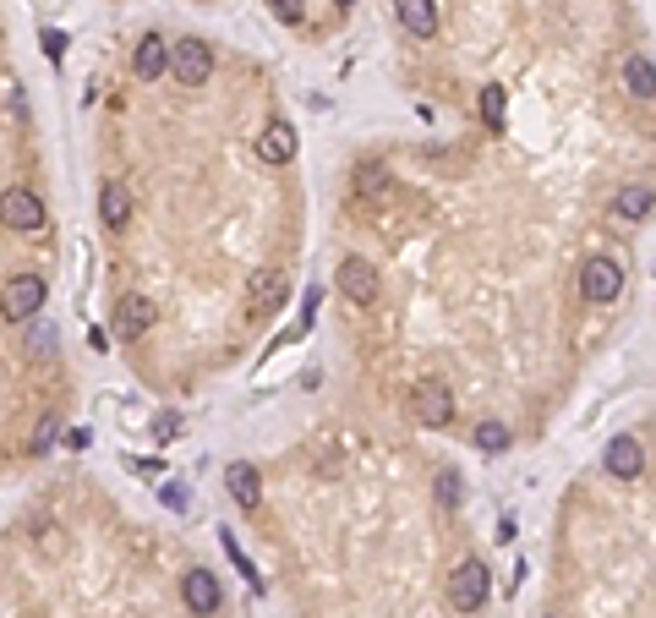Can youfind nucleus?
<instances>
[{
    "mask_svg": "<svg viewBox=\"0 0 656 618\" xmlns=\"http://www.w3.org/2000/svg\"><path fill=\"white\" fill-rule=\"evenodd\" d=\"M410 416H416L421 427H449L454 389L443 378H416V389H410Z\"/></svg>",
    "mask_w": 656,
    "mask_h": 618,
    "instance_id": "obj_1",
    "label": "nucleus"
},
{
    "mask_svg": "<svg viewBox=\"0 0 656 618\" xmlns=\"http://www.w3.org/2000/svg\"><path fill=\"white\" fill-rule=\"evenodd\" d=\"M39 307H44V279L39 274H11L6 285H0V318L28 323V318H39Z\"/></svg>",
    "mask_w": 656,
    "mask_h": 618,
    "instance_id": "obj_2",
    "label": "nucleus"
},
{
    "mask_svg": "<svg viewBox=\"0 0 656 618\" xmlns=\"http://www.w3.org/2000/svg\"><path fill=\"white\" fill-rule=\"evenodd\" d=\"M0 225H6V230H44V225H50L44 197L28 192V186H6V192H0Z\"/></svg>",
    "mask_w": 656,
    "mask_h": 618,
    "instance_id": "obj_3",
    "label": "nucleus"
},
{
    "mask_svg": "<svg viewBox=\"0 0 656 618\" xmlns=\"http://www.w3.org/2000/svg\"><path fill=\"white\" fill-rule=\"evenodd\" d=\"M487 591H492V575H487L482 558H465V564L449 575V602H454L460 613H476V608L487 602Z\"/></svg>",
    "mask_w": 656,
    "mask_h": 618,
    "instance_id": "obj_4",
    "label": "nucleus"
},
{
    "mask_svg": "<svg viewBox=\"0 0 656 618\" xmlns=\"http://www.w3.org/2000/svg\"><path fill=\"white\" fill-rule=\"evenodd\" d=\"M618 290H624V268L613 258H591L580 268V296L591 301V307H607V301H618Z\"/></svg>",
    "mask_w": 656,
    "mask_h": 618,
    "instance_id": "obj_5",
    "label": "nucleus"
},
{
    "mask_svg": "<svg viewBox=\"0 0 656 618\" xmlns=\"http://www.w3.org/2000/svg\"><path fill=\"white\" fill-rule=\"evenodd\" d=\"M154 318H159V312H154V301H148V296H137V290H132V296H121V301H115L110 329H115V340H143V334L154 329Z\"/></svg>",
    "mask_w": 656,
    "mask_h": 618,
    "instance_id": "obj_6",
    "label": "nucleus"
},
{
    "mask_svg": "<svg viewBox=\"0 0 656 618\" xmlns=\"http://www.w3.org/2000/svg\"><path fill=\"white\" fill-rule=\"evenodd\" d=\"M170 72L181 77L186 88L208 83V72H214V50H208L203 39H181V44H170Z\"/></svg>",
    "mask_w": 656,
    "mask_h": 618,
    "instance_id": "obj_7",
    "label": "nucleus"
},
{
    "mask_svg": "<svg viewBox=\"0 0 656 618\" xmlns=\"http://www.w3.org/2000/svg\"><path fill=\"white\" fill-rule=\"evenodd\" d=\"M285 307V268H257L252 279H246V312H257V318H268V312Z\"/></svg>",
    "mask_w": 656,
    "mask_h": 618,
    "instance_id": "obj_8",
    "label": "nucleus"
},
{
    "mask_svg": "<svg viewBox=\"0 0 656 618\" xmlns=\"http://www.w3.org/2000/svg\"><path fill=\"white\" fill-rule=\"evenodd\" d=\"M339 290H345L350 307H372L378 301V274H372L367 258H345L339 263Z\"/></svg>",
    "mask_w": 656,
    "mask_h": 618,
    "instance_id": "obj_9",
    "label": "nucleus"
},
{
    "mask_svg": "<svg viewBox=\"0 0 656 618\" xmlns=\"http://www.w3.org/2000/svg\"><path fill=\"white\" fill-rule=\"evenodd\" d=\"M181 602H186L197 618H208V613H219L225 591H219V580L208 575V569H186V575H181Z\"/></svg>",
    "mask_w": 656,
    "mask_h": 618,
    "instance_id": "obj_10",
    "label": "nucleus"
},
{
    "mask_svg": "<svg viewBox=\"0 0 656 618\" xmlns=\"http://www.w3.org/2000/svg\"><path fill=\"white\" fill-rule=\"evenodd\" d=\"M607 471H613L618 482H635V476L646 471V443H640L635 433H618L613 443H607Z\"/></svg>",
    "mask_w": 656,
    "mask_h": 618,
    "instance_id": "obj_11",
    "label": "nucleus"
},
{
    "mask_svg": "<svg viewBox=\"0 0 656 618\" xmlns=\"http://www.w3.org/2000/svg\"><path fill=\"white\" fill-rule=\"evenodd\" d=\"M257 159H263V165H290V159H296V126L268 121L263 137H257Z\"/></svg>",
    "mask_w": 656,
    "mask_h": 618,
    "instance_id": "obj_12",
    "label": "nucleus"
},
{
    "mask_svg": "<svg viewBox=\"0 0 656 618\" xmlns=\"http://www.w3.org/2000/svg\"><path fill=\"white\" fill-rule=\"evenodd\" d=\"M651 203H656V192H651L646 181L618 186V197H613V225H635V219H646Z\"/></svg>",
    "mask_w": 656,
    "mask_h": 618,
    "instance_id": "obj_13",
    "label": "nucleus"
},
{
    "mask_svg": "<svg viewBox=\"0 0 656 618\" xmlns=\"http://www.w3.org/2000/svg\"><path fill=\"white\" fill-rule=\"evenodd\" d=\"M132 72L143 77V83H154V77H164V72H170V44H164L159 33H143V39H137Z\"/></svg>",
    "mask_w": 656,
    "mask_h": 618,
    "instance_id": "obj_14",
    "label": "nucleus"
},
{
    "mask_svg": "<svg viewBox=\"0 0 656 618\" xmlns=\"http://www.w3.org/2000/svg\"><path fill=\"white\" fill-rule=\"evenodd\" d=\"M394 17H400V28L410 39H432L438 33V6L432 0H394Z\"/></svg>",
    "mask_w": 656,
    "mask_h": 618,
    "instance_id": "obj_15",
    "label": "nucleus"
},
{
    "mask_svg": "<svg viewBox=\"0 0 656 618\" xmlns=\"http://www.w3.org/2000/svg\"><path fill=\"white\" fill-rule=\"evenodd\" d=\"M225 487H230V498H236L241 509H257V504H263V482H257V465H246V460H230V465H225Z\"/></svg>",
    "mask_w": 656,
    "mask_h": 618,
    "instance_id": "obj_16",
    "label": "nucleus"
},
{
    "mask_svg": "<svg viewBox=\"0 0 656 618\" xmlns=\"http://www.w3.org/2000/svg\"><path fill=\"white\" fill-rule=\"evenodd\" d=\"M99 219L110 230H126V219H132V192H126V181H104L99 192Z\"/></svg>",
    "mask_w": 656,
    "mask_h": 618,
    "instance_id": "obj_17",
    "label": "nucleus"
},
{
    "mask_svg": "<svg viewBox=\"0 0 656 618\" xmlns=\"http://www.w3.org/2000/svg\"><path fill=\"white\" fill-rule=\"evenodd\" d=\"M624 88L635 93V99H656V66H651V55H629L624 61Z\"/></svg>",
    "mask_w": 656,
    "mask_h": 618,
    "instance_id": "obj_18",
    "label": "nucleus"
},
{
    "mask_svg": "<svg viewBox=\"0 0 656 618\" xmlns=\"http://www.w3.org/2000/svg\"><path fill=\"white\" fill-rule=\"evenodd\" d=\"M471 443H476V449H482V454H503V449H509V427H503V422H492V416H487V422H476V433H471Z\"/></svg>",
    "mask_w": 656,
    "mask_h": 618,
    "instance_id": "obj_19",
    "label": "nucleus"
},
{
    "mask_svg": "<svg viewBox=\"0 0 656 618\" xmlns=\"http://www.w3.org/2000/svg\"><path fill=\"white\" fill-rule=\"evenodd\" d=\"M55 438H61V422H55V416H44V422L33 427V443H28V454H50V449H55Z\"/></svg>",
    "mask_w": 656,
    "mask_h": 618,
    "instance_id": "obj_20",
    "label": "nucleus"
},
{
    "mask_svg": "<svg viewBox=\"0 0 656 618\" xmlns=\"http://www.w3.org/2000/svg\"><path fill=\"white\" fill-rule=\"evenodd\" d=\"M503 110H509V104H503V88H482V121L492 126V132L503 126Z\"/></svg>",
    "mask_w": 656,
    "mask_h": 618,
    "instance_id": "obj_21",
    "label": "nucleus"
},
{
    "mask_svg": "<svg viewBox=\"0 0 656 618\" xmlns=\"http://www.w3.org/2000/svg\"><path fill=\"white\" fill-rule=\"evenodd\" d=\"M460 498H465V482H460L454 471H443V476H438V504H443V509H454Z\"/></svg>",
    "mask_w": 656,
    "mask_h": 618,
    "instance_id": "obj_22",
    "label": "nucleus"
},
{
    "mask_svg": "<svg viewBox=\"0 0 656 618\" xmlns=\"http://www.w3.org/2000/svg\"><path fill=\"white\" fill-rule=\"evenodd\" d=\"M268 11H274L279 22H301V17H307V6H301V0H268Z\"/></svg>",
    "mask_w": 656,
    "mask_h": 618,
    "instance_id": "obj_23",
    "label": "nucleus"
},
{
    "mask_svg": "<svg viewBox=\"0 0 656 618\" xmlns=\"http://www.w3.org/2000/svg\"><path fill=\"white\" fill-rule=\"evenodd\" d=\"M175 433H181V416H175V411H159V416H154V438L170 443Z\"/></svg>",
    "mask_w": 656,
    "mask_h": 618,
    "instance_id": "obj_24",
    "label": "nucleus"
},
{
    "mask_svg": "<svg viewBox=\"0 0 656 618\" xmlns=\"http://www.w3.org/2000/svg\"><path fill=\"white\" fill-rule=\"evenodd\" d=\"M328 6H356V0H328Z\"/></svg>",
    "mask_w": 656,
    "mask_h": 618,
    "instance_id": "obj_25",
    "label": "nucleus"
}]
</instances>
